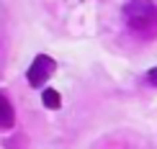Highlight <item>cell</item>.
Instances as JSON below:
<instances>
[{
    "label": "cell",
    "instance_id": "obj_1",
    "mask_svg": "<svg viewBox=\"0 0 157 149\" xmlns=\"http://www.w3.org/2000/svg\"><path fill=\"white\" fill-rule=\"evenodd\" d=\"M124 21L132 31L147 36L157 28V5L155 0H126L124 3Z\"/></svg>",
    "mask_w": 157,
    "mask_h": 149
},
{
    "label": "cell",
    "instance_id": "obj_2",
    "mask_svg": "<svg viewBox=\"0 0 157 149\" xmlns=\"http://www.w3.org/2000/svg\"><path fill=\"white\" fill-rule=\"evenodd\" d=\"M52 75H54V59L47 57V54H36L34 62L29 64V75H26V77H29V85L31 88H41Z\"/></svg>",
    "mask_w": 157,
    "mask_h": 149
},
{
    "label": "cell",
    "instance_id": "obj_3",
    "mask_svg": "<svg viewBox=\"0 0 157 149\" xmlns=\"http://www.w3.org/2000/svg\"><path fill=\"white\" fill-rule=\"evenodd\" d=\"M16 124V111H13L10 100L0 93V129H10Z\"/></svg>",
    "mask_w": 157,
    "mask_h": 149
},
{
    "label": "cell",
    "instance_id": "obj_4",
    "mask_svg": "<svg viewBox=\"0 0 157 149\" xmlns=\"http://www.w3.org/2000/svg\"><path fill=\"white\" fill-rule=\"evenodd\" d=\"M41 100H44V106H47L49 111H59V108H62V95L57 93L54 88H44Z\"/></svg>",
    "mask_w": 157,
    "mask_h": 149
},
{
    "label": "cell",
    "instance_id": "obj_5",
    "mask_svg": "<svg viewBox=\"0 0 157 149\" xmlns=\"http://www.w3.org/2000/svg\"><path fill=\"white\" fill-rule=\"evenodd\" d=\"M147 82H149L152 88H157V67H155V69H149V72H147Z\"/></svg>",
    "mask_w": 157,
    "mask_h": 149
}]
</instances>
